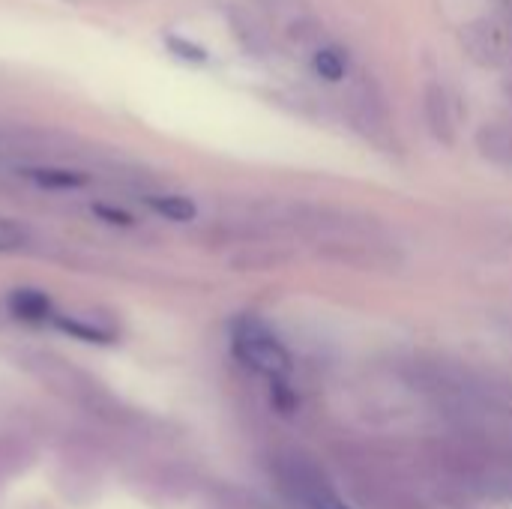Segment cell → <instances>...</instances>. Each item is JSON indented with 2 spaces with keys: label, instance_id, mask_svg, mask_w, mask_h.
<instances>
[{
  "label": "cell",
  "instance_id": "obj_1",
  "mask_svg": "<svg viewBox=\"0 0 512 509\" xmlns=\"http://www.w3.org/2000/svg\"><path fill=\"white\" fill-rule=\"evenodd\" d=\"M21 366H24L33 378H39V381H42L54 396H60L63 402H72V405L87 408V411H93V414H105V411L114 405V399H111V393L105 390L102 381H96L93 375H87L84 369L72 366V363L63 360V357L36 351V354H24Z\"/></svg>",
  "mask_w": 512,
  "mask_h": 509
},
{
  "label": "cell",
  "instance_id": "obj_2",
  "mask_svg": "<svg viewBox=\"0 0 512 509\" xmlns=\"http://www.w3.org/2000/svg\"><path fill=\"white\" fill-rule=\"evenodd\" d=\"M231 348L240 363H246L252 372L282 381L291 372V354L282 345V339L270 330L267 321L258 315H240L231 324Z\"/></svg>",
  "mask_w": 512,
  "mask_h": 509
},
{
  "label": "cell",
  "instance_id": "obj_3",
  "mask_svg": "<svg viewBox=\"0 0 512 509\" xmlns=\"http://www.w3.org/2000/svg\"><path fill=\"white\" fill-rule=\"evenodd\" d=\"M279 480L282 489L303 509H351L324 477V471L306 456H285L279 462Z\"/></svg>",
  "mask_w": 512,
  "mask_h": 509
},
{
  "label": "cell",
  "instance_id": "obj_4",
  "mask_svg": "<svg viewBox=\"0 0 512 509\" xmlns=\"http://www.w3.org/2000/svg\"><path fill=\"white\" fill-rule=\"evenodd\" d=\"M6 306H9V312H12L15 318H21V321H33V324H39V321H54V315H51V300H48V294L39 291V288H15V291L9 294Z\"/></svg>",
  "mask_w": 512,
  "mask_h": 509
},
{
  "label": "cell",
  "instance_id": "obj_5",
  "mask_svg": "<svg viewBox=\"0 0 512 509\" xmlns=\"http://www.w3.org/2000/svg\"><path fill=\"white\" fill-rule=\"evenodd\" d=\"M30 183L39 189H81L87 177L75 168H60V165H30L21 171Z\"/></svg>",
  "mask_w": 512,
  "mask_h": 509
},
{
  "label": "cell",
  "instance_id": "obj_6",
  "mask_svg": "<svg viewBox=\"0 0 512 509\" xmlns=\"http://www.w3.org/2000/svg\"><path fill=\"white\" fill-rule=\"evenodd\" d=\"M54 327L69 333L72 339H81V342H96V345H108L117 339V333L105 324H93L87 318H69V315H54Z\"/></svg>",
  "mask_w": 512,
  "mask_h": 509
},
{
  "label": "cell",
  "instance_id": "obj_7",
  "mask_svg": "<svg viewBox=\"0 0 512 509\" xmlns=\"http://www.w3.org/2000/svg\"><path fill=\"white\" fill-rule=\"evenodd\" d=\"M33 462V447L24 438H9L0 435V480L24 471Z\"/></svg>",
  "mask_w": 512,
  "mask_h": 509
},
{
  "label": "cell",
  "instance_id": "obj_8",
  "mask_svg": "<svg viewBox=\"0 0 512 509\" xmlns=\"http://www.w3.org/2000/svg\"><path fill=\"white\" fill-rule=\"evenodd\" d=\"M147 204L171 222H192L198 216L195 201H189L186 195H147Z\"/></svg>",
  "mask_w": 512,
  "mask_h": 509
},
{
  "label": "cell",
  "instance_id": "obj_9",
  "mask_svg": "<svg viewBox=\"0 0 512 509\" xmlns=\"http://www.w3.org/2000/svg\"><path fill=\"white\" fill-rule=\"evenodd\" d=\"M33 243V231L30 225L18 222V219H0V255H15L24 252Z\"/></svg>",
  "mask_w": 512,
  "mask_h": 509
},
{
  "label": "cell",
  "instance_id": "obj_10",
  "mask_svg": "<svg viewBox=\"0 0 512 509\" xmlns=\"http://www.w3.org/2000/svg\"><path fill=\"white\" fill-rule=\"evenodd\" d=\"M165 48H168L177 60L192 63V66H204V63L210 60L207 48H201L198 42H192V39H186V36H177V33H168V36H165Z\"/></svg>",
  "mask_w": 512,
  "mask_h": 509
},
{
  "label": "cell",
  "instance_id": "obj_11",
  "mask_svg": "<svg viewBox=\"0 0 512 509\" xmlns=\"http://www.w3.org/2000/svg\"><path fill=\"white\" fill-rule=\"evenodd\" d=\"M315 72L324 78V81H342L345 78V72H348V63H345V57L336 51V48H321L318 54H315Z\"/></svg>",
  "mask_w": 512,
  "mask_h": 509
},
{
  "label": "cell",
  "instance_id": "obj_12",
  "mask_svg": "<svg viewBox=\"0 0 512 509\" xmlns=\"http://www.w3.org/2000/svg\"><path fill=\"white\" fill-rule=\"evenodd\" d=\"M96 216H102V219L111 222V225H132V216H129V213L114 210V207H105V204H96Z\"/></svg>",
  "mask_w": 512,
  "mask_h": 509
}]
</instances>
